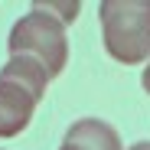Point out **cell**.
<instances>
[{"instance_id":"1","label":"cell","mask_w":150,"mask_h":150,"mask_svg":"<svg viewBox=\"0 0 150 150\" xmlns=\"http://www.w3.org/2000/svg\"><path fill=\"white\" fill-rule=\"evenodd\" d=\"M98 23H101L105 52L114 62H150V0H101Z\"/></svg>"},{"instance_id":"2","label":"cell","mask_w":150,"mask_h":150,"mask_svg":"<svg viewBox=\"0 0 150 150\" xmlns=\"http://www.w3.org/2000/svg\"><path fill=\"white\" fill-rule=\"evenodd\" d=\"M10 56H33L39 59L52 79L65 72L69 65V36H65V23H59L49 10L33 4L26 16H20L13 23V30L7 36Z\"/></svg>"},{"instance_id":"3","label":"cell","mask_w":150,"mask_h":150,"mask_svg":"<svg viewBox=\"0 0 150 150\" xmlns=\"http://www.w3.org/2000/svg\"><path fill=\"white\" fill-rule=\"evenodd\" d=\"M36 105H39V95L33 88H26L10 75H0V140L26 131L36 114Z\"/></svg>"},{"instance_id":"4","label":"cell","mask_w":150,"mask_h":150,"mask_svg":"<svg viewBox=\"0 0 150 150\" xmlns=\"http://www.w3.org/2000/svg\"><path fill=\"white\" fill-rule=\"evenodd\" d=\"M62 140L82 144V147H88V150H124L121 134L111 127L108 121H101V117H79V121L65 131Z\"/></svg>"},{"instance_id":"5","label":"cell","mask_w":150,"mask_h":150,"mask_svg":"<svg viewBox=\"0 0 150 150\" xmlns=\"http://www.w3.org/2000/svg\"><path fill=\"white\" fill-rule=\"evenodd\" d=\"M0 75H10V79L23 82L26 88H33V91L39 95V101L46 98V85L52 82L49 69H46L39 59H33V56H10V59H7V65L0 69Z\"/></svg>"},{"instance_id":"6","label":"cell","mask_w":150,"mask_h":150,"mask_svg":"<svg viewBox=\"0 0 150 150\" xmlns=\"http://www.w3.org/2000/svg\"><path fill=\"white\" fill-rule=\"evenodd\" d=\"M36 4H39L42 10H49L59 23H65V26L79 20V10H82V4H79V0H69V4H56V0H46V4H42V0H36Z\"/></svg>"},{"instance_id":"7","label":"cell","mask_w":150,"mask_h":150,"mask_svg":"<svg viewBox=\"0 0 150 150\" xmlns=\"http://www.w3.org/2000/svg\"><path fill=\"white\" fill-rule=\"evenodd\" d=\"M140 85H144V91L150 95V62H147V69L140 72Z\"/></svg>"},{"instance_id":"8","label":"cell","mask_w":150,"mask_h":150,"mask_svg":"<svg viewBox=\"0 0 150 150\" xmlns=\"http://www.w3.org/2000/svg\"><path fill=\"white\" fill-rule=\"evenodd\" d=\"M59 150H88V147H82V144H72V140H62V147Z\"/></svg>"},{"instance_id":"9","label":"cell","mask_w":150,"mask_h":150,"mask_svg":"<svg viewBox=\"0 0 150 150\" xmlns=\"http://www.w3.org/2000/svg\"><path fill=\"white\" fill-rule=\"evenodd\" d=\"M127 150H150V140H137L134 147H127Z\"/></svg>"}]
</instances>
